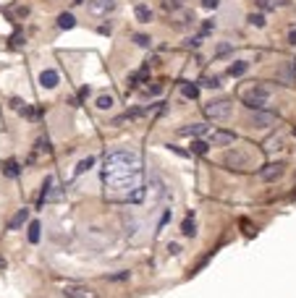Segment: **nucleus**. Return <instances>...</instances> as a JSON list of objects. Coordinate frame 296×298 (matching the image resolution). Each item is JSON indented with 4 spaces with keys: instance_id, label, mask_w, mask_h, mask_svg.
<instances>
[{
    "instance_id": "24",
    "label": "nucleus",
    "mask_w": 296,
    "mask_h": 298,
    "mask_svg": "<svg viewBox=\"0 0 296 298\" xmlns=\"http://www.w3.org/2000/svg\"><path fill=\"white\" fill-rule=\"evenodd\" d=\"M95 165V157H87V160H81V162L76 165V175H81L84 170H89V167Z\"/></svg>"
},
{
    "instance_id": "21",
    "label": "nucleus",
    "mask_w": 296,
    "mask_h": 298,
    "mask_svg": "<svg viewBox=\"0 0 296 298\" xmlns=\"http://www.w3.org/2000/svg\"><path fill=\"white\" fill-rule=\"evenodd\" d=\"M40 230H42L40 223H29V241H32V243L40 241Z\"/></svg>"
},
{
    "instance_id": "33",
    "label": "nucleus",
    "mask_w": 296,
    "mask_h": 298,
    "mask_svg": "<svg viewBox=\"0 0 296 298\" xmlns=\"http://www.w3.org/2000/svg\"><path fill=\"white\" fill-rule=\"evenodd\" d=\"M257 5L260 8H270V0H257Z\"/></svg>"
},
{
    "instance_id": "26",
    "label": "nucleus",
    "mask_w": 296,
    "mask_h": 298,
    "mask_svg": "<svg viewBox=\"0 0 296 298\" xmlns=\"http://www.w3.org/2000/svg\"><path fill=\"white\" fill-rule=\"evenodd\" d=\"M134 42L139 45V47H149V45H152V40H149L147 34H134Z\"/></svg>"
},
{
    "instance_id": "1",
    "label": "nucleus",
    "mask_w": 296,
    "mask_h": 298,
    "mask_svg": "<svg viewBox=\"0 0 296 298\" xmlns=\"http://www.w3.org/2000/svg\"><path fill=\"white\" fill-rule=\"evenodd\" d=\"M102 181L110 188H128L126 202H142L144 188H142V170H139V157L134 152H110L105 160Z\"/></svg>"
},
{
    "instance_id": "20",
    "label": "nucleus",
    "mask_w": 296,
    "mask_h": 298,
    "mask_svg": "<svg viewBox=\"0 0 296 298\" xmlns=\"http://www.w3.org/2000/svg\"><path fill=\"white\" fill-rule=\"evenodd\" d=\"M184 97L197 99V97H199V87H197V84H184Z\"/></svg>"
},
{
    "instance_id": "23",
    "label": "nucleus",
    "mask_w": 296,
    "mask_h": 298,
    "mask_svg": "<svg viewBox=\"0 0 296 298\" xmlns=\"http://www.w3.org/2000/svg\"><path fill=\"white\" fill-rule=\"evenodd\" d=\"M202 87H207V89H220V79H218V76H207V79H202Z\"/></svg>"
},
{
    "instance_id": "25",
    "label": "nucleus",
    "mask_w": 296,
    "mask_h": 298,
    "mask_svg": "<svg viewBox=\"0 0 296 298\" xmlns=\"http://www.w3.org/2000/svg\"><path fill=\"white\" fill-rule=\"evenodd\" d=\"M249 24L257 26V29H262L265 26V16H262V13H252V16H249Z\"/></svg>"
},
{
    "instance_id": "15",
    "label": "nucleus",
    "mask_w": 296,
    "mask_h": 298,
    "mask_svg": "<svg viewBox=\"0 0 296 298\" xmlns=\"http://www.w3.org/2000/svg\"><path fill=\"white\" fill-rule=\"evenodd\" d=\"M181 134H184V136H202V134H207V126H202V123H194V126H186V128H181Z\"/></svg>"
},
{
    "instance_id": "18",
    "label": "nucleus",
    "mask_w": 296,
    "mask_h": 298,
    "mask_svg": "<svg viewBox=\"0 0 296 298\" xmlns=\"http://www.w3.org/2000/svg\"><path fill=\"white\" fill-rule=\"evenodd\" d=\"M113 105H116V99H113L110 94H100V97H97V108H100V110H110Z\"/></svg>"
},
{
    "instance_id": "9",
    "label": "nucleus",
    "mask_w": 296,
    "mask_h": 298,
    "mask_svg": "<svg viewBox=\"0 0 296 298\" xmlns=\"http://www.w3.org/2000/svg\"><path fill=\"white\" fill-rule=\"evenodd\" d=\"M58 84H60V76H58L55 68H45V71L40 73V87L42 89H55Z\"/></svg>"
},
{
    "instance_id": "31",
    "label": "nucleus",
    "mask_w": 296,
    "mask_h": 298,
    "mask_svg": "<svg viewBox=\"0 0 296 298\" xmlns=\"http://www.w3.org/2000/svg\"><path fill=\"white\" fill-rule=\"evenodd\" d=\"M228 50H231V45H220V47H218V55H225Z\"/></svg>"
},
{
    "instance_id": "29",
    "label": "nucleus",
    "mask_w": 296,
    "mask_h": 298,
    "mask_svg": "<svg viewBox=\"0 0 296 298\" xmlns=\"http://www.w3.org/2000/svg\"><path fill=\"white\" fill-rule=\"evenodd\" d=\"M220 0H202V8H218Z\"/></svg>"
},
{
    "instance_id": "3",
    "label": "nucleus",
    "mask_w": 296,
    "mask_h": 298,
    "mask_svg": "<svg viewBox=\"0 0 296 298\" xmlns=\"http://www.w3.org/2000/svg\"><path fill=\"white\" fill-rule=\"evenodd\" d=\"M204 113H207V118H212V120H225L233 113V102L231 99H215V102L204 105Z\"/></svg>"
},
{
    "instance_id": "7",
    "label": "nucleus",
    "mask_w": 296,
    "mask_h": 298,
    "mask_svg": "<svg viewBox=\"0 0 296 298\" xmlns=\"http://www.w3.org/2000/svg\"><path fill=\"white\" fill-rule=\"evenodd\" d=\"M66 298H100L95 288H87V285H66Z\"/></svg>"
},
{
    "instance_id": "19",
    "label": "nucleus",
    "mask_w": 296,
    "mask_h": 298,
    "mask_svg": "<svg viewBox=\"0 0 296 298\" xmlns=\"http://www.w3.org/2000/svg\"><path fill=\"white\" fill-rule=\"evenodd\" d=\"M3 173L8 175V178H16V175H19V162H16V160H8V162L3 165Z\"/></svg>"
},
{
    "instance_id": "14",
    "label": "nucleus",
    "mask_w": 296,
    "mask_h": 298,
    "mask_svg": "<svg viewBox=\"0 0 296 298\" xmlns=\"http://www.w3.org/2000/svg\"><path fill=\"white\" fill-rule=\"evenodd\" d=\"M247 71H249V63H247V60H236L233 66H228V76H233V79H236V76H244Z\"/></svg>"
},
{
    "instance_id": "28",
    "label": "nucleus",
    "mask_w": 296,
    "mask_h": 298,
    "mask_svg": "<svg viewBox=\"0 0 296 298\" xmlns=\"http://www.w3.org/2000/svg\"><path fill=\"white\" fill-rule=\"evenodd\" d=\"M108 280L118 282V280H128V272H118V275H108Z\"/></svg>"
},
{
    "instance_id": "32",
    "label": "nucleus",
    "mask_w": 296,
    "mask_h": 298,
    "mask_svg": "<svg viewBox=\"0 0 296 298\" xmlns=\"http://www.w3.org/2000/svg\"><path fill=\"white\" fill-rule=\"evenodd\" d=\"M168 251H171V254H178V251H181V246H178V243H171V246H168Z\"/></svg>"
},
{
    "instance_id": "5",
    "label": "nucleus",
    "mask_w": 296,
    "mask_h": 298,
    "mask_svg": "<svg viewBox=\"0 0 296 298\" xmlns=\"http://www.w3.org/2000/svg\"><path fill=\"white\" fill-rule=\"evenodd\" d=\"M275 120H278V113H272V110H254L252 115H249V126L262 131V128L275 126Z\"/></svg>"
},
{
    "instance_id": "16",
    "label": "nucleus",
    "mask_w": 296,
    "mask_h": 298,
    "mask_svg": "<svg viewBox=\"0 0 296 298\" xmlns=\"http://www.w3.org/2000/svg\"><path fill=\"white\" fill-rule=\"evenodd\" d=\"M181 233H184V235H192V238L197 235V223H194V217H192V215L184 220V225H181Z\"/></svg>"
},
{
    "instance_id": "8",
    "label": "nucleus",
    "mask_w": 296,
    "mask_h": 298,
    "mask_svg": "<svg viewBox=\"0 0 296 298\" xmlns=\"http://www.w3.org/2000/svg\"><path fill=\"white\" fill-rule=\"evenodd\" d=\"M225 165H233L236 170H247V167H249V157L241 155L239 149H231V152H225Z\"/></svg>"
},
{
    "instance_id": "13",
    "label": "nucleus",
    "mask_w": 296,
    "mask_h": 298,
    "mask_svg": "<svg viewBox=\"0 0 296 298\" xmlns=\"http://www.w3.org/2000/svg\"><path fill=\"white\" fill-rule=\"evenodd\" d=\"M134 16H136V21H142V24H149V21H152V11H149V5L139 3L134 8Z\"/></svg>"
},
{
    "instance_id": "36",
    "label": "nucleus",
    "mask_w": 296,
    "mask_h": 298,
    "mask_svg": "<svg viewBox=\"0 0 296 298\" xmlns=\"http://www.w3.org/2000/svg\"><path fill=\"white\" fill-rule=\"evenodd\" d=\"M294 134H296V128H294Z\"/></svg>"
},
{
    "instance_id": "12",
    "label": "nucleus",
    "mask_w": 296,
    "mask_h": 298,
    "mask_svg": "<svg viewBox=\"0 0 296 298\" xmlns=\"http://www.w3.org/2000/svg\"><path fill=\"white\" fill-rule=\"evenodd\" d=\"M26 220H29V209H19L16 215H13V217L8 220V230H19V228L24 225Z\"/></svg>"
},
{
    "instance_id": "11",
    "label": "nucleus",
    "mask_w": 296,
    "mask_h": 298,
    "mask_svg": "<svg viewBox=\"0 0 296 298\" xmlns=\"http://www.w3.org/2000/svg\"><path fill=\"white\" fill-rule=\"evenodd\" d=\"M113 8H116V0H89V11L97 13V16H105Z\"/></svg>"
},
{
    "instance_id": "6",
    "label": "nucleus",
    "mask_w": 296,
    "mask_h": 298,
    "mask_svg": "<svg viewBox=\"0 0 296 298\" xmlns=\"http://www.w3.org/2000/svg\"><path fill=\"white\" fill-rule=\"evenodd\" d=\"M283 173H286V165L283 162H270V165H265L262 170H260V178L265 183H275L283 178Z\"/></svg>"
},
{
    "instance_id": "27",
    "label": "nucleus",
    "mask_w": 296,
    "mask_h": 298,
    "mask_svg": "<svg viewBox=\"0 0 296 298\" xmlns=\"http://www.w3.org/2000/svg\"><path fill=\"white\" fill-rule=\"evenodd\" d=\"M178 5H181V0H165V3H163V8H165V11H176Z\"/></svg>"
},
{
    "instance_id": "22",
    "label": "nucleus",
    "mask_w": 296,
    "mask_h": 298,
    "mask_svg": "<svg viewBox=\"0 0 296 298\" xmlns=\"http://www.w3.org/2000/svg\"><path fill=\"white\" fill-rule=\"evenodd\" d=\"M207 147H210V144H204V141H199V139L192 141V152H194V155H207Z\"/></svg>"
},
{
    "instance_id": "34",
    "label": "nucleus",
    "mask_w": 296,
    "mask_h": 298,
    "mask_svg": "<svg viewBox=\"0 0 296 298\" xmlns=\"http://www.w3.org/2000/svg\"><path fill=\"white\" fill-rule=\"evenodd\" d=\"M0 267H5V259L3 256H0Z\"/></svg>"
},
{
    "instance_id": "4",
    "label": "nucleus",
    "mask_w": 296,
    "mask_h": 298,
    "mask_svg": "<svg viewBox=\"0 0 296 298\" xmlns=\"http://www.w3.org/2000/svg\"><path fill=\"white\" fill-rule=\"evenodd\" d=\"M275 81H280L283 87H296V60H283L280 68L275 71Z\"/></svg>"
},
{
    "instance_id": "30",
    "label": "nucleus",
    "mask_w": 296,
    "mask_h": 298,
    "mask_svg": "<svg viewBox=\"0 0 296 298\" xmlns=\"http://www.w3.org/2000/svg\"><path fill=\"white\" fill-rule=\"evenodd\" d=\"M288 45H296V26L288 32Z\"/></svg>"
},
{
    "instance_id": "17",
    "label": "nucleus",
    "mask_w": 296,
    "mask_h": 298,
    "mask_svg": "<svg viewBox=\"0 0 296 298\" xmlns=\"http://www.w3.org/2000/svg\"><path fill=\"white\" fill-rule=\"evenodd\" d=\"M74 24H76V19H74L71 13H60L58 16V26L60 29H74Z\"/></svg>"
},
{
    "instance_id": "2",
    "label": "nucleus",
    "mask_w": 296,
    "mask_h": 298,
    "mask_svg": "<svg viewBox=\"0 0 296 298\" xmlns=\"http://www.w3.org/2000/svg\"><path fill=\"white\" fill-rule=\"evenodd\" d=\"M270 102V89L262 87V84H254L249 92H244V105L249 110H265Z\"/></svg>"
},
{
    "instance_id": "35",
    "label": "nucleus",
    "mask_w": 296,
    "mask_h": 298,
    "mask_svg": "<svg viewBox=\"0 0 296 298\" xmlns=\"http://www.w3.org/2000/svg\"><path fill=\"white\" fill-rule=\"evenodd\" d=\"M0 128H3V115H0Z\"/></svg>"
},
{
    "instance_id": "10",
    "label": "nucleus",
    "mask_w": 296,
    "mask_h": 298,
    "mask_svg": "<svg viewBox=\"0 0 296 298\" xmlns=\"http://www.w3.org/2000/svg\"><path fill=\"white\" fill-rule=\"evenodd\" d=\"M233 141H236V134L233 131H212V136H210L212 147H228Z\"/></svg>"
}]
</instances>
